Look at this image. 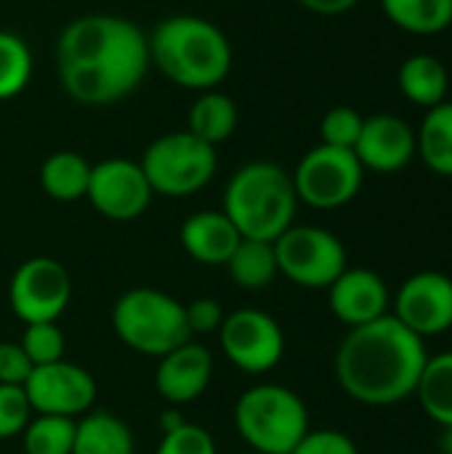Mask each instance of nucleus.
<instances>
[{
	"label": "nucleus",
	"mask_w": 452,
	"mask_h": 454,
	"mask_svg": "<svg viewBox=\"0 0 452 454\" xmlns=\"http://www.w3.org/2000/svg\"><path fill=\"white\" fill-rule=\"evenodd\" d=\"M429 354L394 314L349 327L336 351V378L344 394L368 407L400 404L416 394Z\"/></svg>",
	"instance_id": "f03ea898"
},
{
	"label": "nucleus",
	"mask_w": 452,
	"mask_h": 454,
	"mask_svg": "<svg viewBox=\"0 0 452 454\" xmlns=\"http://www.w3.org/2000/svg\"><path fill=\"white\" fill-rule=\"evenodd\" d=\"M184 317H186V327L192 335L218 333L224 325V309L216 298H197V301L186 303Z\"/></svg>",
	"instance_id": "72a5a7b5"
},
{
	"label": "nucleus",
	"mask_w": 452,
	"mask_h": 454,
	"mask_svg": "<svg viewBox=\"0 0 452 454\" xmlns=\"http://www.w3.org/2000/svg\"><path fill=\"white\" fill-rule=\"evenodd\" d=\"M440 454H452V426L442 428V436H440Z\"/></svg>",
	"instance_id": "e433bc0d"
},
{
	"label": "nucleus",
	"mask_w": 452,
	"mask_h": 454,
	"mask_svg": "<svg viewBox=\"0 0 452 454\" xmlns=\"http://www.w3.org/2000/svg\"><path fill=\"white\" fill-rule=\"evenodd\" d=\"M293 178L277 162L256 160L234 170L224 189V213L242 239L274 242L296 221Z\"/></svg>",
	"instance_id": "20e7f679"
},
{
	"label": "nucleus",
	"mask_w": 452,
	"mask_h": 454,
	"mask_svg": "<svg viewBox=\"0 0 452 454\" xmlns=\"http://www.w3.org/2000/svg\"><path fill=\"white\" fill-rule=\"evenodd\" d=\"M290 178L298 202L314 210H336L360 194L365 168L352 149L317 144L298 160Z\"/></svg>",
	"instance_id": "1a4fd4ad"
},
{
	"label": "nucleus",
	"mask_w": 452,
	"mask_h": 454,
	"mask_svg": "<svg viewBox=\"0 0 452 454\" xmlns=\"http://www.w3.org/2000/svg\"><path fill=\"white\" fill-rule=\"evenodd\" d=\"M72 301L69 271L48 255L24 261L8 285V303L24 325L56 322Z\"/></svg>",
	"instance_id": "9d476101"
},
{
	"label": "nucleus",
	"mask_w": 452,
	"mask_h": 454,
	"mask_svg": "<svg viewBox=\"0 0 452 454\" xmlns=\"http://www.w3.org/2000/svg\"><path fill=\"white\" fill-rule=\"evenodd\" d=\"M75 426L72 418L59 415H37L24 428V454H72L75 444Z\"/></svg>",
	"instance_id": "cd10ccee"
},
{
	"label": "nucleus",
	"mask_w": 452,
	"mask_h": 454,
	"mask_svg": "<svg viewBox=\"0 0 452 454\" xmlns=\"http://www.w3.org/2000/svg\"><path fill=\"white\" fill-rule=\"evenodd\" d=\"M394 317L418 338L452 330V279L442 271H418L408 277L394 301Z\"/></svg>",
	"instance_id": "4468645a"
},
{
	"label": "nucleus",
	"mask_w": 452,
	"mask_h": 454,
	"mask_svg": "<svg viewBox=\"0 0 452 454\" xmlns=\"http://www.w3.org/2000/svg\"><path fill=\"white\" fill-rule=\"evenodd\" d=\"M88 202L109 221H136L147 213L155 192L139 162L125 157H109L91 168Z\"/></svg>",
	"instance_id": "f8f14e48"
},
{
	"label": "nucleus",
	"mask_w": 452,
	"mask_h": 454,
	"mask_svg": "<svg viewBox=\"0 0 452 454\" xmlns=\"http://www.w3.org/2000/svg\"><path fill=\"white\" fill-rule=\"evenodd\" d=\"M32 415L35 412H32L24 386H3L0 383V439H13V436L24 434Z\"/></svg>",
	"instance_id": "2f4dec72"
},
{
	"label": "nucleus",
	"mask_w": 452,
	"mask_h": 454,
	"mask_svg": "<svg viewBox=\"0 0 452 454\" xmlns=\"http://www.w3.org/2000/svg\"><path fill=\"white\" fill-rule=\"evenodd\" d=\"M226 271L232 282L242 290H264L274 282L277 271V255L274 242L261 239H240L232 258L226 261Z\"/></svg>",
	"instance_id": "393cba45"
},
{
	"label": "nucleus",
	"mask_w": 452,
	"mask_h": 454,
	"mask_svg": "<svg viewBox=\"0 0 452 454\" xmlns=\"http://www.w3.org/2000/svg\"><path fill=\"white\" fill-rule=\"evenodd\" d=\"M416 138L424 165L437 176L452 178V101L426 109Z\"/></svg>",
	"instance_id": "5701e85b"
},
{
	"label": "nucleus",
	"mask_w": 452,
	"mask_h": 454,
	"mask_svg": "<svg viewBox=\"0 0 452 454\" xmlns=\"http://www.w3.org/2000/svg\"><path fill=\"white\" fill-rule=\"evenodd\" d=\"M19 346L24 348V354L29 356V362L35 367H43V364H53V362L64 359L67 340L56 322H37V325L24 327Z\"/></svg>",
	"instance_id": "c85d7f7f"
},
{
	"label": "nucleus",
	"mask_w": 452,
	"mask_h": 454,
	"mask_svg": "<svg viewBox=\"0 0 452 454\" xmlns=\"http://www.w3.org/2000/svg\"><path fill=\"white\" fill-rule=\"evenodd\" d=\"M290 454H360L357 444L352 442V436H346L344 431H333V428H320V431H306V436L296 444V450Z\"/></svg>",
	"instance_id": "473e14b6"
},
{
	"label": "nucleus",
	"mask_w": 452,
	"mask_h": 454,
	"mask_svg": "<svg viewBox=\"0 0 452 454\" xmlns=\"http://www.w3.org/2000/svg\"><path fill=\"white\" fill-rule=\"evenodd\" d=\"M136 442L125 420L112 412H85L75 426L72 454H133Z\"/></svg>",
	"instance_id": "aec40b11"
},
{
	"label": "nucleus",
	"mask_w": 452,
	"mask_h": 454,
	"mask_svg": "<svg viewBox=\"0 0 452 454\" xmlns=\"http://www.w3.org/2000/svg\"><path fill=\"white\" fill-rule=\"evenodd\" d=\"M147 40L149 61L178 88L197 93L213 90L232 72V43L224 29L205 16H165Z\"/></svg>",
	"instance_id": "7ed1b4c3"
},
{
	"label": "nucleus",
	"mask_w": 452,
	"mask_h": 454,
	"mask_svg": "<svg viewBox=\"0 0 452 454\" xmlns=\"http://www.w3.org/2000/svg\"><path fill=\"white\" fill-rule=\"evenodd\" d=\"M218 340L224 356L248 375L274 370L285 354V333L280 322L258 309H240L224 317Z\"/></svg>",
	"instance_id": "9b49d317"
},
{
	"label": "nucleus",
	"mask_w": 452,
	"mask_h": 454,
	"mask_svg": "<svg viewBox=\"0 0 452 454\" xmlns=\"http://www.w3.org/2000/svg\"><path fill=\"white\" fill-rule=\"evenodd\" d=\"M381 8L410 35H437L452 24V0H381Z\"/></svg>",
	"instance_id": "a878e982"
},
{
	"label": "nucleus",
	"mask_w": 452,
	"mask_h": 454,
	"mask_svg": "<svg viewBox=\"0 0 452 454\" xmlns=\"http://www.w3.org/2000/svg\"><path fill=\"white\" fill-rule=\"evenodd\" d=\"M147 32L117 13L72 19L56 40V72L64 93L85 106L123 101L147 77Z\"/></svg>",
	"instance_id": "f257e3e1"
},
{
	"label": "nucleus",
	"mask_w": 452,
	"mask_h": 454,
	"mask_svg": "<svg viewBox=\"0 0 452 454\" xmlns=\"http://www.w3.org/2000/svg\"><path fill=\"white\" fill-rule=\"evenodd\" d=\"M149 186L163 197H192L202 192L218 168L216 146L200 141L189 130L155 138L139 160Z\"/></svg>",
	"instance_id": "0eeeda50"
},
{
	"label": "nucleus",
	"mask_w": 452,
	"mask_h": 454,
	"mask_svg": "<svg viewBox=\"0 0 452 454\" xmlns=\"http://www.w3.org/2000/svg\"><path fill=\"white\" fill-rule=\"evenodd\" d=\"M362 122H365V117L357 109L333 106V109L325 112V117L320 122V138H322L320 144L354 152V146L360 141V133H362Z\"/></svg>",
	"instance_id": "c756f323"
},
{
	"label": "nucleus",
	"mask_w": 452,
	"mask_h": 454,
	"mask_svg": "<svg viewBox=\"0 0 452 454\" xmlns=\"http://www.w3.org/2000/svg\"><path fill=\"white\" fill-rule=\"evenodd\" d=\"M237 122H240L237 104L232 101V96L221 93L218 88L202 90L186 112V130L210 146L224 144L237 130Z\"/></svg>",
	"instance_id": "6ab92c4d"
},
{
	"label": "nucleus",
	"mask_w": 452,
	"mask_h": 454,
	"mask_svg": "<svg viewBox=\"0 0 452 454\" xmlns=\"http://www.w3.org/2000/svg\"><path fill=\"white\" fill-rule=\"evenodd\" d=\"M32 412L59 415V418H83L96 402V380L88 370L72 362H53L35 367L24 383Z\"/></svg>",
	"instance_id": "ddd939ff"
},
{
	"label": "nucleus",
	"mask_w": 452,
	"mask_h": 454,
	"mask_svg": "<svg viewBox=\"0 0 452 454\" xmlns=\"http://www.w3.org/2000/svg\"><path fill=\"white\" fill-rule=\"evenodd\" d=\"M91 162L77 152H53L40 165V189L56 202H77L88 194Z\"/></svg>",
	"instance_id": "4be33fe9"
},
{
	"label": "nucleus",
	"mask_w": 452,
	"mask_h": 454,
	"mask_svg": "<svg viewBox=\"0 0 452 454\" xmlns=\"http://www.w3.org/2000/svg\"><path fill=\"white\" fill-rule=\"evenodd\" d=\"M234 426L242 442L258 454H290L309 431V410L296 391L261 383L237 399Z\"/></svg>",
	"instance_id": "39448f33"
},
{
	"label": "nucleus",
	"mask_w": 452,
	"mask_h": 454,
	"mask_svg": "<svg viewBox=\"0 0 452 454\" xmlns=\"http://www.w3.org/2000/svg\"><path fill=\"white\" fill-rule=\"evenodd\" d=\"M277 271L298 287L328 290L346 269L344 242L322 226H290L274 239Z\"/></svg>",
	"instance_id": "6e6552de"
},
{
	"label": "nucleus",
	"mask_w": 452,
	"mask_h": 454,
	"mask_svg": "<svg viewBox=\"0 0 452 454\" xmlns=\"http://www.w3.org/2000/svg\"><path fill=\"white\" fill-rule=\"evenodd\" d=\"M155 454H218L213 436L194 423H178L163 431L160 447Z\"/></svg>",
	"instance_id": "7c9ffc66"
},
{
	"label": "nucleus",
	"mask_w": 452,
	"mask_h": 454,
	"mask_svg": "<svg viewBox=\"0 0 452 454\" xmlns=\"http://www.w3.org/2000/svg\"><path fill=\"white\" fill-rule=\"evenodd\" d=\"M35 59L24 37L0 29V101L19 96L32 80Z\"/></svg>",
	"instance_id": "bb28decb"
},
{
	"label": "nucleus",
	"mask_w": 452,
	"mask_h": 454,
	"mask_svg": "<svg viewBox=\"0 0 452 454\" xmlns=\"http://www.w3.org/2000/svg\"><path fill=\"white\" fill-rule=\"evenodd\" d=\"M306 11L320 13V16H338L352 11L360 0H298Z\"/></svg>",
	"instance_id": "c9c22d12"
},
{
	"label": "nucleus",
	"mask_w": 452,
	"mask_h": 454,
	"mask_svg": "<svg viewBox=\"0 0 452 454\" xmlns=\"http://www.w3.org/2000/svg\"><path fill=\"white\" fill-rule=\"evenodd\" d=\"M213 378V354L194 340L160 356L155 370V388L170 404H189L200 399Z\"/></svg>",
	"instance_id": "dca6fc26"
},
{
	"label": "nucleus",
	"mask_w": 452,
	"mask_h": 454,
	"mask_svg": "<svg viewBox=\"0 0 452 454\" xmlns=\"http://www.w3.org/2000/svg\"><path fill=\"white\" fill-rule=\"evenodd\" d=\"M112 327L131 351L155 359L192 340L184 303L152 287H133L123 293L112 309Z\"/></svg>",
	"instance_id": "423d86ee"
},
{
	"label": "nucleus",
	"mask_w": 452,
	"mask_h": 454,
	"mask_svg": "<svg viewBox=\"0 0 452 454\" xmlns=\"http://www.w3.org/2000/svg\"><path fill=\"white\" fill-rule=\"evenodd\" d=\"M35 364L24 354L19 343H0V383L3 386H24L32 375Z\"/></svg>",
	"instance_id": "f704fd0d"
},
{
	"label": "nucleus",
	"mask_w": 452,
	"mask_h": 454,
	"mask_svg": "<svg viewBox=\"0 0 452 454\" xmlns=\"http://www.w3.org/2000/svg\"><path fill=\"white\" fill-rule=\"evenodd\" d=\"M389 287L370 269H344V274L328 287V303L338 322L360 327L389 314Z\"/></svg>",
	"instance_id": "f3484780"
},
{
	"label": "nucleus",
	"mask_w": 452,
	"mask_h": 454,
	"mask_svg": "<svg viewBox=\"0 0 452 454\" xmlns=\"http://www.w3.org/2000/svg\"><path fill=\"white\" fill-rule=\"evenodd\" d=\"M354 154L365 170L397 173L418 154V138L408 120L397 114H373L362 122Z\"/></svg>",
	"instance_id": "2eb2a0df"
},
{
	"label": "nucleus",
	"mask_w": 452,
	"mask_h": 454,
	"mask_svg": "<svg viewBox=\"0 0 452 454\" xmlns=\"http://www.w3.org/2000/svg\"><path fill=\"white\" fill-rule=\"evenodd\" d=\"M181 247L186 255L202 266H226L234 247L240 245V231L226 218L224 210H200L181 223Z\"/></svg>",
	"instance_id": "a211bd4d"
},
{
	"label": "nucleus",
	"mask_w": 452,
	"mask_h": 454,
	"mask_svg": "<svg viewBox=\"0 0 452 454\" xmlns=\"http://www.w3.org/2000/svg\"><path fill=\"white\" fill-rule=\"evenodd\" d=\"M397 82L400 90L408 101L418 104V106H437L442 101H448V69L445 64L432 56V53H413L402 61L400 72H397Z\"/></svg>",
	"instance_id": "412c9836"
},
{
	"label": "nucleus",
	"mask_w": 452,
	"mask_h": 454,
	"mask_svg": "<svg viewBox=\"0 0 452 454\" xmlns=\"http://www.w3.org/2000/svg\"><path fill=\"white\" fill-rule=\"evenodd\" d=\"M413 396L440 428L452 426V351L426 359Z\"/></svg>",
	"instance_id": "b1692460"
}]
</instances>
